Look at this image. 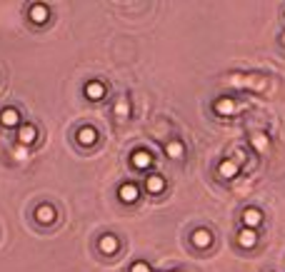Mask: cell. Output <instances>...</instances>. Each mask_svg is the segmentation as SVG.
I'll return each mask as SVG.
<instances>
[{
    "label": "cell",
    "mask_w": 285,
    "mask_h": 272,
    "mask_svg": "<svg viewBox=\"0 0 285 272\" xmlns=\"http://www.w3.org/2000/svg\"><path fill=\"white\" fill-rule=\"evenodd\" d=\"M85 95H88L90 100H103V98H105V85L98 82V80H90V82L85 85Z\"/></svg>",
    "instance_id": "1"
},
{
    "label": "cell",
    "mask_w": 285,
    "mask_h": 272,
    "mask_svg": "<svg viewBox=\"0 0 285 272\" xmlns=\"http://www.w3.org/2000/svg\"><path fill=\"white\" fill-rule=\"evenodd\" d=\"M0 123H3L5 128H15V125L20 123V113H18L15 108H5V110L0 113Z\"/></svg>",
    "instance_id": "2"
},
{
    "label": "cell",
    "mask_w": 285,
    "mask_h": 272,
    "mask_svg": "<svg viewBox=\"0 0 285 272\" xmlns=\"http://www.w3.org/2000/svg\"><path fill=\"white\" fill-rule=\"evenodd\" d=\"M165 155H168V157H173V160H178V157H183V155H185V145H183L180 140H170V142L165 145Z\"/></svg>",
    "instance_id": "3"
},
{
    "label": "cell",
    "mask_w": 285,
    "mask_h": 272,
    "mask_svg": "<svg viewBox=\"0 0 285 272\" xmlns=\"http://www.w3.org/2000/svg\"><path fill=\"white\" fill-rule=\"evenodd\" d=\"M35 220H38V222H43V225H48V222H53V220H55V210H53L50 205H40V207L35 210Z\"/></svg>",
    "instance_id": "4"
},
{
    "label": "cell",
    "mask_w": 285,
    "mask_h": 272,
    "mask_svg": "<svg viewBox=\"0 0 285 272\" xmlns=\"http://www.w3.org/2000/svg\"><path fill=\"white\" fill-rule=\"evenodd\" d=\"M260 220H263V215H260V210H255V207H248L245 212H243V222L253 230V227H258L260 225Z\"/></svg>",
    "instance_id": "5"
},
{
    "label": "cell",
    "mask_w": 285,
    "mask_h": 272,
    "mask_svg": "<svg viewBox=\"0 0 285 272\" xmlns=\"http://www.w3.org/2000/svg\"><path fill=\"white\" fill-rule=\"evenodd\" d=\"M190 240H193L195 247H208V245L213 242V235H210L208 230H195V232L190 235Z\"/></svg>",
    "instance_id": "6"
},
{
    "label": "cell",
    "mask_w": 285,
    "mask_h": 272,
    "mask_svg": "<svg viewBox=\"0 0 285 272\" xmlns=\"http://www.w3.org/2000/svg\"><path fill=\"white\" fill-rule=\"evenodd\" d=\"M30 20H33V23H45V20H48V8H45L43 3L30 5Z\"/></svg>",
    "instance_id": "7"
},
{
    "label": "cell",
    "mask_w": 285,
    "mask_h": 272,
    "mask_svg": "<svg viewBox=\"0 0 285 272\" xmlns=\"http://www.w3.org/2000/svg\"><path fill=\"white\" fill-rule=\"evenodd\" d=\"M238 242H240L243 247H253V245L258 242V235H255V230H250V227L240 230V235H238Z\"/></svg>",
    "instance_id": "8"
},
{
    "label": "cell",
    "mask_w": 285,
    "mask_h": 272,
    "mask_svg": "<svg viewBox=\"0 0 285 272\" xmlns=\"http://www.w3.org/2000/svg\"><path fill=\"white\" fill-rule=\"evenodd\" d=\"M150 162H153L150 152H145V150H135V152H133V165H135L138 170H145Z\"/></svg>",
    "instance_id": "9"
},
{
    "label": "cell",
    "mask_w": 285,
    "mask_h": 272,
    "mask_svg": "<svg viewBox=\"0 0 285 272\" xmlns=\"http://www.w3.org/2000/svg\"><path fill=\"white\" fill-rule=\"evenodd\" d=\"M145 188H148V193H153V195H155V193H163V190H165V180H163L160 175H150L148 183H145Z\"/></svg>",
    "instance_id": "10"
},
{
    "label": "cell",
    "mask_w": 285,
    "mask_h": 272,
    "mask_svg": "<svg viewBox=\"0 0 285 272\" xmlns=\"http://www.w3.org/2000/svg\"><path fill=\"white\" fill-rule=\"evenodd\" d=\"M100 250H103L105 255L115 252V250H118V237H115V235H103V237H100Z\"/></svg>",
    "instance_id": "11"
},
{
    "label": "cell",
    "mask_w": 285,
    "mask_h": 272,
    "mask_svg": "<svg viewBox=\"0 0 285 272\" xmlns=\"http://www.w3.org/2000/svg\"><path fill=\"white\" fill-rule=\"evenodd\" d=\"M120 200H123V203H135V200H138V188L130 185V183L123 185V188H120Z\"/></svg>",
    "instance_id": "12"
},
{
    "label": "cell",
    "mask_w": 285,
    "mask_h": 272,
    "mask_svg": "<svg viewBox=\"0 0 285 272\" xmlns=\"http://www.w3.org/2000/svg\"><path fill=\"white\" fill-rule=\"evenodd\" d=\"M18 137H20V142L30 145V142H35V137H38V130H35L33 125H23V128H20V133H18Z\"/></svg>",
    "instance_id": "13"
},
{
    "label": "cell",
    "mask_w": 285,
    "mask_h": 272,
    "mask_svg": "<svg viewBox=\"0 0 285 272\" xmlns=\"http://www.w3.org/2000/svg\"><path fill=\"white\" fill-rule=\"evenodd\" d=\"M220 175H223V177H235V175H238V162H233V160L220 162Z\"/></svg>",
    "instance_id": "14"
},
{
    "label": "cell",
    "mask_w": 285,
    "mask_h": 272,
    "mask_svg": "<svg viewBox=\"0 0 285 272\" xmlns=\"http://www.w3.org/2000/svg\"><path fill=\"white\" fill-rule=\"evenodd\" d=\"M78 140H80L83 145H93V142L98 140V133H95L93 128H83V130L78 133Z\"/></svg>",
    "instance_id": "15"
},
{
    "label": "cell",
    "mask_w": 285,
    "mask_h": 272,
    "mask_svg": "<svg viewBox=\"0 0 285 272\" xmlns=\"http://www.w3.org/2000/svg\"><path fill=\"white\" fill-rule=\"evenodd\" d=\"M215 110H218L220 115H230V113H235V103L225 98V100H220V103L215 105Z\"/></svg>",
    "instance_id": "16"
},
{
    "label": "cell",
    "mask_w": 285,
    "mask_h": 272,
    "mask_svg": "<svg viewBox=\"0 0 285 272\" xmlns=\"http://www.w3.org/2000/svg\"><path fill=\"white\" fill-rule=\"evenodd\" d=\"M115 113H118V118H120V120H125V118H128V100H125V98L115 105Z\"/></svg>",
    "instance_id": "17"
},
{
    "label": "cell",
    "mask_w": 285,
    "mask_h": 272,
    "mask_svg": "<svg viewBox=\"0 0 285 272\" xmlns=\"http://www.w3.org/2000/svg\"><path fill=\"white\" fill-rule=\"evenodd\" d=\"M253 147L265 150V147H268V137H265V135H253Z\"/></svg>",
    "instance_id": "18"
},
{
    "label": "cell",
    "mask_w": 285,
    "mask_h": 272,
    "mask_svg": "<svg viewBox=\"0 0 285 272\" xmlns=\"http://www.w3.org/2000/svg\"><path fill=\"white\" fill-rule=\"evenodd\" d=\"M130 272H150V267H148L145 262H135V265L130 267Z\"/></svg>",
    "instance_id": "19"
},
{
    "label": "cell",
    "mask_w": 285,
    "mask_h": 272,
    "mask_svg": "<svg viewBox=\"0 0 285 272\" xmlns=\"http://www.w3.org/2000/svg\"><path fill=\"white\" fill-rule=\"evenodd\" d=\"M283 43H285V35H283Z\"/></svg>",
    "instance_id": "20"
}]
</instances>
